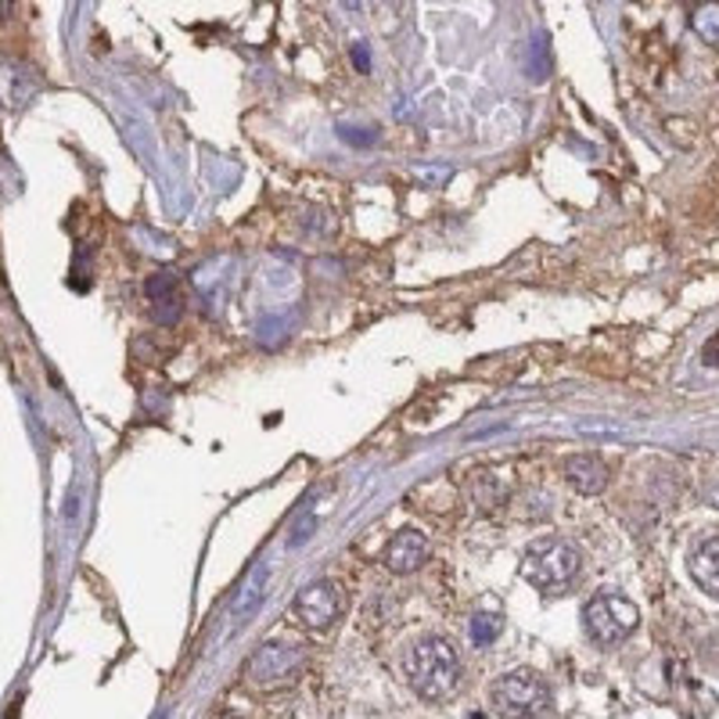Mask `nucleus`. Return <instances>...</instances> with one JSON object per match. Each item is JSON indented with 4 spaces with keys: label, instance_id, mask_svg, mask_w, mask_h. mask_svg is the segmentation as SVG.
<instances>
[{
    "label": "nucleus",
    "instance_id": "obj_1",
    "mask_svg": "<svg viewBox=\"0 0 719 719\" xmlns=\"http://www.w3.org/2000/svg\"><path fill=\"white\" fill-rule=\"evenodd\" d=\"M407 679L411 687L428 701H442L450 698L457 687H461V651L453 648V640L447 637H422L414 640L407 651Z\"/></svg>",
    "mask_w": 719,
    "mask_h": 719
},
{
    "label": "nucleus",
    "instance_id": "obj_2",
    "mask_svg": "<svg viewBox=\"0 0 719 719\" xmlns=\"http://www.w3.org/2000/svg\"><path fill=\"white\" fill-rule=\"evenodd\" d=\"M580 569H583V554L575 551V543L554 540V536L529 543L526 554H521V575H526V583H532L536 591H543V594L569 591Z\"/></svg>",
    "mask_w": 719,
    "mask_h": 719
},
{
    "label": "nucleus",
    "instance_id": "obj_3",
    "mask_svg": "<svg viewBox=\"0 0 719 719\" xmlns=\"http://www.w3.org/2000/svg\"><path fill=\"white\" fill-rule=\"evenodd\" d=\"M490 705L504 719H540L551 705V687L532 670H515L490 687Z\"/></svg>",
    "mask_w": 719,
    "mask_h": 719
},
{
    "label": "nucleus",
    "instance_id": "obj_4",
    "mask_svg": "<svg viewBox=\"0 0 719 719\" xmlns=\"http://www.w3.org/2000/svg\"><path fill=\"white\" fill-rule=\"evenodd\" d=\"M583 626L597 648H616L640 626V608L622 594H597L594 600H586Z\"/></svg>",
    "mask_w": 719,
    "mask_h": 719
},
{
    "label": "nucleus",
    "instance_id": "obj_5",
    "mask_svg": "<svg viewBox=\"0 0 719 719\" xmlns=\"http://www.w3.org/2000/svg\"><path fill=\"white\" fill-rule=\"evenodd\" d=\"M303 665H306L303 648L288 644V640H267V644L256 648V655L248 659V679L259 687H288L299 679Z\"/></svg>",
    "mask_w": 719,
    "mask_h": 719
},
{
    "label": "nucleus",
    "instance_id": "obj_6",
    "mask_svg": "<svg viewBox=\"0 0 719 719\" xmlns=\"http://www.w3.org/2000/svg\"><path fill=\"white\" fill-rule=\"evenodd\" d=\"M342 605H346L342 591L332 580H317L292 600V619L299 626H306V630H328L342 616Z\"/></svg>",
    "mask_w": 719,
    "mask_h": 719
},
{
    "label": "nucleus",
    "instance_id": "obj_7",
    "mask_svg": "<svg viewBox=\"0 0 719 719\" xmlns=\"http://www.w3.org/2000/svg\"><path fill=\"white\" fill-rule=\"evenodd\" d=\"M428 554H431V543H428V536H425V532H417V529H400V532L389 540L382 561H385V569H389V572H396V575H411V572H417V569L425 565Z\"/></svg>",
    "mask_w": 719,
    "mask_h": 719
},
{
    "label": "nucleus",
    "instance_id": "obj_8",
    "mask_svg": "<svg viewBox=\"0 0 719 719\" xmlns=\"http://www.w3.org/2000/svg\"><path fill=\"white\" fill-rule=\"evenodd\" d=\"M565 479L575 493L597 496L608 486V468L597 453H572V457H565Z\"/></svg>",
    "mask_w": 719,
    "mask_h": 719
},
{
    "label": "nucleus",
    "instance_id": "obj_9",
    "mask_svg": "<svg viewBox=\"0 0 719 719\" xmlns=\"http://www.w3.org/2000/svg\"><path fill=\"white\" fill-rule=\"evenodd\" d=\"M148 299H151V310L159 324H173L180 317V284H177V273L173 270H159L155 278L148 281Z\"/></svg>",
    "mask_w": 719,
    "mask_h": 719
},
{
    "label": "nucleus",
    "instance_id": "obj_10",
    "mask_svg": "<svg viewBox=\"0 0 719 719\" xmlns=\"http://www.w3.org/2000/svg\"><path fill=\"white\" fill-rule=\"evenodd\" d=\"M687 565H690V575H695V583L701 586V591L719 600V536L701 540L695 551H690Z\"/></svg>",
    "mask_w": 719,
    "mask_h": 719
},
{
    "label": "nucleus",
    "instance_id": "obj_11",
    "mask_svg": "<svg viewBox=\"0 0 719 719\" xmlns=\"http://www.w3.org/2000/svg\"><path fill=\"white\" fill-rule=\"evenodd\" d=\"M468 496H472V504L479 507V512H493L496 504H504L507 493L493 472H475L472 479H468Z\"/></svg>",
    "mask_w": 719,
    "mask_h": 719
},
{
    "label": "nucleus",
    "instance_id": "obj_12",
    "mask_svg": "<svg viewBox=\"0 0 719 719\" xmlns=\"http://www.w3.org/2000/svg\"><path fill=\"white\" fill-rule=\"evenodd\" d=\"M695 33L698 36H705L709 44H719V8L716 4H709V8H698L695 11Z\"/></svg>",
    "mask_w": 719,
    "mask_h": 719
},
{
    "label": "nucleus",
    "instance_id": "obj_13",
    "mask_svg": "<svg viewBox=\"0 0 719 719\" xmlns=\"http://www.w3.org/2000/svg\"><path fill=\"white\" fill-rule=\"evenodd\" d=\"M496 637H501V619H496V616H475V619H472V640H475V648L493 644Z\"/></svg>",
    "mask_w": 719,
    "mask_h": 719
}]
</instances>
